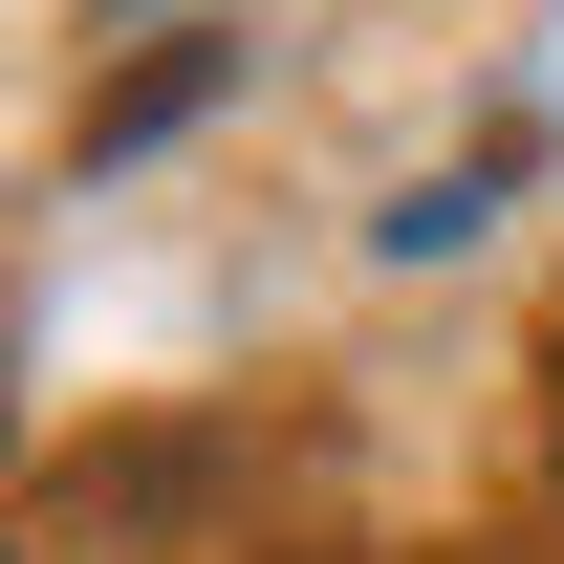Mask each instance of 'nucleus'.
Returning a JSON list of instances; mask_svg holds the SVG:
<instances>
[{
	"label": "nucleus",
	"instance_id": "1",
	"mask_svg": "<svg viewBox=\"0 0 564 564\" xmlns=\"http://www.w3.org/2000/svg\"><path fill=\"white\" fill-rule=\"evenodd\" d=\"M543 456H564V348H543Z\"/></svg>",
	"mask_w": 564,
	"mask_h": 564
},
{
	"label": "nucleus",
	"instance_id": "2",
	"mask_svg": "<svg viewBox=\"0 0 564 564\" xmlns=\"http://www.w3.org/2000/svg\"><path fill=\"white\" fill-rule=\"evenodd\" d=\"M282 564H348V543H282Z\"/></svg>",
	"mask_w": 564,
	"mask_h": 564
}]
</instances>
